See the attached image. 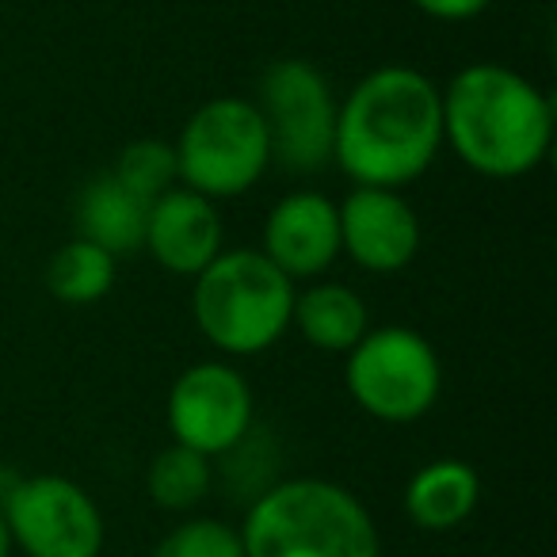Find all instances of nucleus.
Wrapping results in <instances>:
<instances>
[{
	"label": "nucleus",
	"instance_id": "obj_7",
	"mask_svg": "<svg viewBox=\"0 0 557 557\" xmlns=\"http://www.w3.org/2000/svg\"><path fill=\"white\" fill-rule=\"evenodd\" d=\"M271 138V161L290 172H318L333 164L336 100L329 77L306 58H278L263 70L256 96Z\"/></svg>",
	"mask_w": 557,
	"mask_h": 557
},
{
	"label": "nucleus",
	"instance_id": "obj_1",
	"mask_svg": "<svg viewBox=\"0 0 557 557\" xmlns=\"http://www.w3.org/2000/svg\"><path fill=\"white\" fill-rule=\"evenodd\" d=\"M443 149L440 85L417 65H379L336 108L333 164L356 187L417 184Z\"/></svg>",
	"mask_w": 557,
	"mask_h": 557
},
{
	"label": "nucleus",
	"instance_id": "obj_20",
	"mask_svg": "<svg viewBox=\"0 0 557 557\" xmlns=\"http://www.w3.org/2000/svg\"><path fill=\"white\" fill-rule=\"evenodd\" d=\"M409 4L440 24H466V20H478L481 12L493 9L496 0H409Z\"/></svg>",
	"mask_w": 557,
	"mask_h": 557
},
{
	"label": "nucleus",
	"instance_id": "obj_6",
	"mask_svg": "<svg viewBox=\"0 0 557 557\" xmlns=\"http://www.w3.org/2000/svg\"><path fill=\"white\" fill-rule=\"evenodd\" d=\"M344 386L367 417L382 424H412L428 417L443 394V363L417 329L382 325L348 351Z\"/></svg>",
	"mask_w": 557,
	"mask_h": 557
},
{
	"label": "nucleus",
	"instance_id": "obj_12",
	"mask_svg": "<svg viewBox=\"0 0 557 557\" xmlns=\"http://www.w3.org/2000/svg\"><path fill=\"white\" fill-rule=\"evenodd\" d=\"M222 248L225 225L214 199L176 184L149 202L141 252L153 256V263H161L164 271L195 278Z\"/></svg>",
	"mask_w": 557,
	"mask_h": 557
},
{
	"label": "nucleus",
	"instance_id": "obj_9",
	"mask_svg": "<svg viewBox=\"0 0 557 557\" xmlns=\"http://www.w3.org/2000/svg\"><path fill=\"white\" fill-rule=\"evenodd\" d=\"M172 443L207 458L230 455L252 432V386L225 359L195 363L169 389Z\"/></svg>",
	"mask_w": 557,
	"mask_h": 557
},
{
	"label": "nucleus",
	"instance_id": "obj_5",
	"mask_svg": "<svg viewBox=\"0 0 557 557\" xmlns=\"http://www.w3.org/2000/svg\"><path fill=\"white\" fill-rule=\"evenodd\" d=\"M172 149L180 184L214 202L245 195L271 164L268 126L245 96H214L195 108Z\"/></svg>",
	"mask_w": 557,
	"mask_h": 557
},
{
	"label": "nucleus",
	"instance_id": "obj_10",
	"mask_svg": "<svg viewBox=\"0 0 557 557\" xmlns=\"http://www.w3.org/2000/svg\"><path fill=\"white\" fill-rule=\"evenodd\" d=\"M341 210V256L371 275L405 271L420 252V218L394 187H351Z\"/></svg>",
	"mask_w": 557,
	"mask_h": 557
},
{
	"label": "nucleus",
	"instance_id": "obj_13",
	"mask_svg": "<svg viewBox=\"0 0 557 557\" xmlns=\"http://www.w3.org/2000/svg\"><path fill=\"white\" fill-rule=\"evenodd\" d=\"M481 500V481L478 470L462 458H435V462L420 466L405 485V516L420 527V531H458L470 523Z\"/></svg>",
	"mask_w": 557,
	"mask_h": 557
},
{
	"label": "nucleus",
	"instance_id": "obj_16",
	"mask_svg": "<svg viewBox=\"0 0 557 557\" xmlns=\"http://www.w3.org/2000/svg\"><path fill=\"white\" fill-rule=\"evenodd\" d=\"M119 275V260L85 237H73L50 256L47 290L62 306H92L111 295Z\"/></svg>",
	"mask_w": 557,
	"mask_h": 557
},
{
	"label": "nucleus",
	"instance_id": "obj_3",
	"mask_svg": "<svg viewBox=\"0 0 557 557\" xmlns=\"http://www.w3.org/2000/svg\"><path fill=\"white\" fill-rule=\"evenodd\" d=\"M237 534L245 557H382L367 504L325 478H290L263 488Z\"/></svg>",
	"mask_w": 557,
	"mask_h": 557
},
{
	"label": "nucleus",
	"instance_id": "obj_18",
	"mask_svg": "<svg viewBox=\"0 0 557 557\" xmlns=\"http://www.w3.org/2000/svg\"><path fill=\"white\" fill-rule=\"evenodd\" d=\"M111 176L123 187H131L138 199L153 202L157 195H164L169 187L180 184L176 149H172V141H161V138H138L119 153Z\"/></svg>",
	"mask_w": 557,
	"mask_h": 557
},
{
	"label": "nucleus",
	"instance_id": "obj_21",
	"mask_svg": "<svg viewBox=\"0 0 557 557\" xmlns=\"http://www.w3.org/2000/svg\"><path fill=\"white\" fill-rule=\"evenodd\" d=\"M12 554V534H9V523H4V511H0V557Z\"/></svg>",
	"mask_w": 557,
	"mask_h": 557
},
{
	"label": "nucleus",
	"instance_id": "obj_11",
	"mask_svg": "<svg viewBox=\"0 0 557 557\" xmlns=\"http://www.w3.org/2000/svg\"><path fill=\"white\" fill-rule=\"evenodd\" d=\"M260 252L290 283L318 278L341 260V210L321 191H290L263 218Z\"/></svg>",
	"mask_w": 557,
	"mask_h": 557
},
{
	"label": "nucleus",
	"instance_id": "obj_4",
	"mask_svg": "<svg viewBox=\"0 0 557 557\" xmlns=\"http://www.w3.org/2000/svg\"><path fill=\"white\" fill-rule=\"evenodd\" d=\"M295 283L260 248H222L195 275L191 318L210 348L245 359L290 333Z\"/></svg>",
	"mask_w": 557,
	"mask_h": 557
},
{
	"label": "nucleus",
	"instance_id": "obj_15",
	"mask_svg": "<svg viewBox=\"0 0 557 557\" xmlns=\"http://www.w3.org/2000/svg\"><path fill=\"white\" fill-rule=\"evenodd\" d=\"M146 210H149L146 199H138L131 187L119 184L111 172H100L77 195V237L100 245L115 260L119 256L141 252Z\"/></svg>",
	"mask_w": 557,
	"mask_h": 557
},
{
	"label": "nucleus",
	"instance_id": "obj_19",
	"mask_svg": "<svg viewBox=\"0 0 557 557\" xmlns=\"http://www.w3.org/2000/svg\"><path fill=\"white\" fill-rule=\"evenodd\" d=\"M149 557H245L237 527L214 516H191L176 523Z\"/></svg>",
	"mask_w": 557,
	"mask_h": 557
},
{
	"label": "nucleus",
	"instance_id": "obj_14",
	"mask_svg": "<svg viewBox=\"0 0 557 557\" xmlns=\"http://www.w3.org/2000/svg\"><path fill=\"white\" fill-rule=\"evenodd\" d=\"M290 329H298V336L310 348L348 356L371 329V310L359 298V290L344 283H310L306 290H295Z\"/></svg>",
	"mask_w": 557,
	"mask_h": 557
},
{
	"label": "nucleus",
	"instance_id": "obj_2",
	"mask_svg": "<svg viewBox=\"0 0 557 557\" xmlns=\"http://www.w3.org/2000/svg\"><path fill=\"white\" fill-rule=\"evenodd\" d=\"M443 146L488 180L531 176L554 149V100L500 62H473L440 88Z\"/></svg>",
	"mask_w": 557,
	"mask_h": 557
},
{
	"label": "nucleus",
	"instance_id": "obj_8",
	"mask_svg": "<svg viewBox=\"0 0 557 557\" xmlns=\"http://www.w3.org/2000/svg\"><path fill=\"white\" fill-rule=\"evenodd\" d=\"M12 546L27 557H100L108 527L85 485L62 473L16 478L0 500Z\"/></svg>",
	"mask_w": 557,
	"mask_h": 557
},
{
	"label": "nucleus",
	"instance_id": "obj_17",
	"mask_svg": "<svg viewBox=\"0 0 557 557\" xmlns=\"http://www.w3.org/2000/svg\"><path fill=\"white\" fill-rule=\"evenodd\" d=\"M214 485V470H210V458L199 450H187L180 443L164 447L161 455H153L146 473L149 500L164 511H191L199 508L210 496Z\"/></svg>",
	"mask_w": 557,
	"mask_h": 557
}]
</instances>
